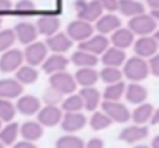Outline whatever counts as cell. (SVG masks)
I'll return each mask as SVG.
<instances>
[{"label": "cell", "instance_id": "obj_1", "mask_svg": "<svg viewBox=\"0 0 159 148\" xmlns=\"http://www.w3.org/2000/svg\"><path fill=\"white\" fill-rule=\"evenodd\" d=\"M124 75L131 81H142L147 78L149 69L148 64L141 57H133L124 65Z\"/></svg>", "mask_w": 159, "mask_h": 148}, {"label": "cell", "instance_id": "obj_2", "mask_svg": "<svg viewBox=\"0 0 159 148\" xmlns=\"http://www.w3.org/2000/svg\"><path fill=\"white\" fill-rule=\"evenodd\" d=\"M129 27L133 34L145 36L148 34H152L156 29L157 23L152 16L141 13L131 19L129 22Z\"/></svg>", "mask_w": 159, "mask_h": 148}, {"label": "cell", "instance_id": "obj_3", "mask_svg": "<svg viewBox=\"0 0 159 148\" xmlns=\"http://www.w3.org/2000/svg\"><path fill=\"white\" fill-rule=\"evenodd\" d=\"M75 8L77 11V16L86 22L96 21L102 13V7L98 0H92L91 2L79 0L75 3Z\"/></svg>", "mask_w": 159, "mask_h": 148}, {"label": "cell", "instance_id": "obj_4", "mask_svg": "<svg viewBox=\"0 0 159 148\" xmlns=\"http://www.w3.org/2000/svg\"><path fill=\"white\" fill-rule=\"evenodd\" d=\"M104 112L110 118L112 121H116L118 123H124L129 121L131 114L124 105L117 102V100H105L102 105Z\"/></svg>", "mask_w": 159, "mask_h": 148}, {"label": "cell", "instance_id": "obj_5", "mask_svg": "<svg viewBox=\"0 0 159 148\" xmlns=\"http://www.w3.org/2000/svg\"><path fill=\"white\" fill-rule=\"evenodd\" d=\"M50 85L55 89L64 95V94H71L76 89V82L72 75H70L69 73L64 72H57L52 73V75L50 78Z\"/></svg>", "mask_w": 159, "mask_h": 148}, {"label": "cell", "instance_id": "obj_6", "mask_svg": "<svg viewBox=\"0 0 159 148\" xmlns=\"http://www.w3.org/2000/svg\"><path fill=\"white\" fill-rule=\"evenodd\" d=\"M93 34V27L86 21H74L71 22L68 26V35L73 40L83 42V40L89 38Z\"/></svg>", "mask_w": 159, "mask_h": 148}, {"label": "cell", "instance_id": "obj_7", "mask_svg": "<svg viewBox=\"0 0 159 148\" xmlns=\"http://www.w3.org/2000/svg\"><path fill=\"white\" fill-rule=\"evenodd\" d=\"M47 56V47L43 43H34L26 47L23 57L25 58L26 62L32 66L38 65L45 60Z\"/></svg>", "mask_w": 159, "mask_h": 148}, {"label": "cell", "instance_id": "obj_8", "mask_svg": "<svg viewBox=\"0 0 159 148\" xmlns=\"http://www.w3.org/2000/svg\"><path fill=\"white\" fill-rule=\"evenodd\" d=\"M23 58V53L18 49L7 51L0 58V71L8 73L16 70L22 64Z\"/></svg>", "mask_w": 159, "mask_h": 148}, {"label": "cell", "instance_id": "obj_9", "mask_svg": "<svg viewBox=\"0 0 159 148\" xmlns=\"http://www.w3.org/2000/svg\"><path fill=\"white\" fill-rule=\"evenodd\" d=\"M108 45L109 40L105 36L97 35L94 36L91 39L87 38V39L81 42L79 47L81 50L87 51V52H91L93 55H99V53H102L108 48Z\"/></svg>", "mask_w": 159, "mask_h": 148}, {"label": "cell", "instance_id": "obj_10", "mask_svg": "<svg viewBox=\"0 0 159 148\" xmlns=\"http://www.w3.org/2000/svg\"><path fill=\"white\" fill-rule=\"evenodd\" d=\"M62 112L56 106H47L38 113V121L45 126H55L60 122Z\"/></svg>", "mask_w": 159, "mask_h": 148}, {"label": "cell", "instance_id": "obj_11", "mask_svg": "<svg viewBox=\"0 0 159 148\" xmlns=\"http://www.w3.org/2000/svg\"><path fill=\"white\" fill-rule=\"evenodd\" d=\"M158 49V44L157 40L154 37H142L135 43L134 50L137 56L141 58H146L154 56Z\"/></svg>", "mask_w": 159, "mask_h": 148}, {"label": "cell", "instance_id": "obj_12", "mask_svg": "<svg viewBox=\"0 0 159 148\" xmlns=\"http://www.w3.org/2000/svg\"><path fill=\"white\" fill-rule=\"evenodd\" d=\"M86 124V118L79 112H66L62 121V128L66 132L73 133L80 131Z\"/></svg>", "mask_w": 159, "mask_h": 148}, {"label": "cell", "instance_id": "obj_13", "mask_svg": "<svg viewBox=\"0 0 159 148\" xmlns=\"http://www.w3.org/2000/svg\"><path fill=\"white\" fill-rule=\"evenodd\" d=\"M60 21L57 16L47 14L43 16L37 21V29L40 34L46 36H51L59 29Z\"/></svg>", "mask_w": 159, "mask_h": 148}, {"label": "cell", "instance_id": "obj_14", "mask_svg": "<svg viewBox=\"0 0 159 148\" xmlns=\"http://www.w3.org/2000/svg\"><path fill=\"white\" fill-rule=\"evenodd\" d=\"M14 29H16V32H14L16 37H18V39L24 45L31 44L32 42L35 40L36 36H37V29L31 23H19V24H16Z\"/></svg>", "mask_w": 159, "mask_h": 148}, {"label": "cell", "instance_id": "obj_15", "mask_svg": "<svg viewBox=\"0 0 159 148\" xmlns=\"http://www.w3.org/2000/svg\"><path fill=\"white\" fill-rule=\"evenodd\" d=\"M22 91V85L18 81L10 78L0 81V98H16L21 95Z\"/></svg>", "mask_w": 159, "mask_h": 148}, {"label": "cell", "instance_id": "obj_16", "mask_svg": "<svg viewBox=\"0 0 159 148\" xmlns=\"http://www.w3.org/2000/svg\"><path fill=\"white\" fill-rule=\"evenodd\" d=\"M148 134V128L146 126H130L124 128L120 134V139L126 143H135L144 139Z\"/></svg>", "mask_w": 159, "mask_h": 148}, {"label": "cell", "instance_id": "obj_17", "mask_svg": "<svg viewBox=\"0 0 159 148\" xmlns=\"http://www.w3.org/2000/svg\"><path fill=\"white\" fill-rule=\"evenodd\" d=\"M72 46V40L64 34L60 33L57 35H51L47 39V47L55 52H64Z\"/></svg>", "mask_w": 159, "mask_h": 148}, {"label": "cell", "instance_id": "obj_18", "mask_svg": "<svg viewBox=\"0 0 159 148\" xmlns=\"http://www.w3.org/2000/svg\"><path fill=\"white\" fill-rule=\"evenodd\" d=\"M18 110L20 111L22 114L25 115H32L35 114L40 108V102L34 96H23L22 98L18 100Z\"/></svg>", "mask_w": 159, "mask_h": 148}, {"label": "cell", "instance_id": "obj_19", "mask_svg": "<svg viewBox=\"0 0 159 148\" xmlns=\"http://www.w3.org/2000/svg\"><path fill=\"white\" fill-rule=\"evenodd\" d=\"M69 60L66 57L60 55L51 56L49 57L43 64V70L46 73L52 74V73L61 72L68 66Z\"/></svg>", "mask_w": 159, "mask_h": 148}, {"label": "cell", "instance_id": "obj_20", "mask_svg": "<svg viewBox=\"0 0 159 148\" xmlns=\"http://www.w3.org/2000/svg\"><path fill=\"white\" fill-rule=\"evenodd\" d=\"M134 39L133 33L128 29H120L115 32L111 36V43L113 46L120 49H125L130 47Z\"/></svg>", "mask_w": 159, "mask_h": 148}, {"label": "cell", "instance_id": "obj_21", "mask_svg": "<svg viewBox=\"0 0 159 148\" xmlns=\"http://www.w3.org/2000/svg\"><path fill=\"white\" fill-rule=\"evenodd\" d=\"M106 52L102 56V63L106 66H120L125 60V53L120 48H109L106 49Z\"/></svg>", "mask_w": 159, "mask_h": 148}, {"label": "cell", "instance_id": "obj_22", "mask_svg": "<svg viewBox=\"0 0 159 148\" xmlns=\"http://www.w3.org/2000/svg\"><path fill=\"white\" fill-rule=\"evenodd\" d=\"M121 26V21L118 16L113 14H107L102 16L98 22L96 23V29L102 34H108L112 31H116L117 29Z\"/></svg>", "mask_w": 159, "mask_h": 148}, {"label": "cell", "instance_id": "obj_23", "mask_svg": "<svg viewBox=\"0 0 159 148\" xmlns=\"http://www.w3.org/2000/svg\"><path fill=\"white\" fill-rule=\"evenodd\" d=\"M75 80L80 85H82L84 87H89L97 82L98 73L95 70L91 69V66H83L81 70L76 72Z\"/></svg>", "mask_w": 159, "mask_h": 148}, {"label": "cell", "instance_id": "obj_24", "mask_svg": "<svg viewBox=\"0 0 159 148\" xmlns=\"http://www.w3.org/2000/svg\"><path fill=\"white\" fill-rule=\"evenodd\" d=\"M80 96L82 97L84 107L89 111H93L97 108L98 104H99V97H100V94L97 89L92 88L91 86L85 87L84 89L81 91Z\"/></svg>", "mask_w": 159, "mask_h": 148}, {"label": "cell", "instance_id": "obj_25", "mask_svg": "<svg viewBox=\"0 0 159 148\" xmlns=\"http://www.w3.org/2000/svg\"><path fill=\"white\" fill-rule=\"evenodd\" d=\"M118 9L125 16H135L145 11L144 6L134 0H120L118 1Z\"/></svg>", "mask_w": 159, "mask_h": 148}, {"label": "cell", "instance_id": "obj_26", "mask_svg": "<svg viewBox=\"0 0 159 148\" xmlns=\"http://www.w3.org/2000/svg\"><path fill=\"white\" fill-rule=\"evenodd\" d=\"M21 134L29 141H37L43 135V128L40 126V124L36 122H25L21 128Z\"/></svg>", "mask_w": 159, "mask_h": 148}, {"label": "cell", "instance_id": "obj_27", "mask_svg": "<svg viewBox=\"0 0 159 148\" xmlns=\"http://www.w3.org/2000/svg\"><path fill=\"white\" fill-rule=\"evenodd\" d=\"M72 61L75 65L77 66H94L97 64L98 59L95 55L91 52H87V51L81 50L75 51L72 56Z\"/></svg>", "mask_w": 159, "mask_h": 148}, {"label": "cell", "instance_id": "obj_28", "mask_svg": "<svg viewBox=\"0 0 159 148\" xmlns=\"http://www.w3.org/2000/svg\"><path fill=\"white\" fill-rule=\"evenodd\" d=\"M147 98V91L142 85L130 84L126 89V99L131 104H142Z\"/></svg>", "mask_w": 159, "mask_h": 148}, {"label": "cell", "instance_id": "obj_29", "mask_svg": "<svg viewBox=\"0 0 159 148\" xmlns=\"http://www.w3.org/2000/svg\"><path fill=\"white\" fill-rule=\"evenodd\" d=\"M125 85L122 82H116L111 83L108 87H106L104 92V98L105 100H119L121 96L123 95Z\"/></svg>", "mask_w": 159, "mask_h": 148}, {"label": "cell", "instance_id": "obj_30", "mask_svg": "<svg viewBox=\"0 0 159 148\" xmlns=\"http://www.w3.org/2000/svg\"><path fill=\"white\" fill-rule=\"evenodd\" d=\"M16 78L23 84H33L38 78V72L33 66H22L16 72Z\"/></svg>", "mask_w": 159, "mask_h": 148}, {"label": "cell", "instance_id": "obj_31", "mask_svg": "<svg viewBox=\"0 0 159 148\" xmlns=\"http://www.w3.org/2000/svg\"><path fill=\"white\" fill-rule=\"evenodd\" d=\"M152 106L149 104H144L136 108L133 112V121L137 124H143L150 119L152 114Z\"/></svg>", "mask_w": 159, "mask_h": 148}, {"label": "cell", "instance_id": "obj_32", "mask_svg": "<svg viewBox=\"0 0 159 148\" xmlns=\"http://www.w3.org/2000/svg\"><path fill=\"white\" fill-rule=\"evenodd\" d=\"M19 134V125L18 123H11L7 125L0 132V141L7 145L12 144L16 139Z\"/></svg>", "mask_w": 159, "mask_h": 148}, {"label": "cell", "instance_id": "obj_33", "mask_svg": "<svg viewBox=\"0 0 159 148\" xmlns=\"http://www.w3.org/2000/svg\"><path fill=\"white\" fill-rule=\"evenodd\" d=\"M100 78L107 84H111V83H116L121 81L122 73L117 69V66H106L102 69L100 72Z\"/></svg>", "mask_w": 159, "mask_h": 148}, {"label": "cell", "instance_id": "obj_34", "mask_svg": "<svg viewBox=\"0 0 159 148\" xmlns=\"http://www.w3.org/2000/svg\"><path fill=\"white\" fill-rule=\"evenodd\" d=\"M111 122H112V120L107 114L102 113V112H96L95 114L92 117L91 126L93 130L100 131V130H104V128H108V126H110Z\"/></svg>", "mask_w": 159, "mask_h": 148}, {"label": "cell", "instance_id": "obj_35", "mask_svg": "<svg viewBox=\"0 0 159 148\" xmlns=\"http://www.w3.org/2000/svg\"><path fill=\"white\" fill-rule=\"evenodd\" d=\"M84 143L80 137L72 136V135H66L58 139L57 147L58 148H82Z\"/></svg>", "mask_w": 159, "mask_h": 148}, {"label": "cell", "instance_id": "obj_36", "mask_svg": "<svg viewBox=\"0 0 159 148\" xmlns=\"http://www.w3.org/2000/svg\"><path fill=\"white\" fill-rule=\"evenodd\" d=\"M84 107L83 104V99L80 95H72L69 98H66V100L62 105V108L66 112H77Z\"/></svg>", "mask_w": 159, "mask_h": 148}, {"label": "cell", "instance_id": "obj_37", "mask_svg": "<svg viewBox=\"0 0 159 148\" xmlns=\"http://www.w3.org/2000/svg\"><path fill=\"white\" fill-rule=\"evenodd\" d=\"M16 115V108L10 101L6 99H0V120L10 122Z\"/></svg>", "mask_w": 159, "mask_h": 148}, {"label": "cell", "instance_id": "obj_38", "mask_svg": "<svg viewBox=\"0 0 159 148\" xmlns=\"http://www.w3.org/2000/svg\"><path fill=\"white\" fill-rule=\"evenodd\" d=\"M16 40V34L11 29H5L0 32V52L7 50L9 47L13 45Z\"/></svg>", "mask_w": 159, "mask_h": 148}, {"label": "cell", "instance_id": "obj_39", "mask_svg": "<svg viewBox=\"0 0 159 148\" xmlns=\"http://www.w3.org/2000/svg\"><path fill=\"white\" fill-rule=\"evenodd\" d=\"M61 98L62 94L60 92H58L57 89L53 88V87H50L44 95L45 102L47 105H49V106H56L58 102L61 101Z\"/></svg>", "mask_w": 159, "mask_h": 148}, {"label": "cell", "instance_id": "obj_40", "mask_svg": "<svg viewBox=\"0 0 159 148\" xmlns=\"http://www.w3.org/2000/svg\"><path fill=\"white\" fill-rule=\"evenodd\" d=\"M35 6L32 1L30 0H21L16 3V10L19 12L20 14H30V13H33L35 11Z\"/></svg>", "mask_w": 159, "mask_h": 148}, {"label": "cell", "instance_id": "obj_41", "mask_svg": "<svg viewBox=\"0 0 159 148\" xmlns=\"http://www.w3.org/2000/svg\"><path fill=\"white\" fill-rule=\"evenodd\" d=\"M102 5V9H106L108 11H116L118 9V0H98Z\"/></svg>", "mask_w": 159, "mask_h": 148}, {"label": "cell", "instance_id": "obj_42", "mask_svg": "<svg viewBox=\"0 0 159 148\" xmlns=\"http://www.w3.org/2000/svg\"><path fill=\"white\" fill-rule=\"evenodd\" d=\"M149 64H150V65L148 66V69L150 70V72H152L155 76H158V74H159V59H158V56H154V57L150 59Z\"/></svg>", "mask_w": 159, "mask_h": 148}, {"label": "cell", "instance_id": "obj_43", "mask_svg": "<svg viewBox=\"0 0 159 148\" xmlns=\"http://www.w3.org/2000/svg\"><path fill=\"white\" fill-rule=\"evenodd\" d=\"M104 146V143L100 138H92L87 144V147L89 148H102Z\"/></svg>", "mask_w": 159, "mask_h": 148}, {"label": "cell", "instance_id": "obj_44", "mask_svg": "<svg viewBox=\"0 0 159 148\" xmlns=\"http://www.w3.org/2000/svg\"><path fill=\"white\" fill-rule=\"evenodd\" d=\"M11 8L12 5L10 0H0V11H9Z\"/></svg>", "mask_w": 159, "mask_h": 148}, {"label": "cell", "instance_id": "obj_45", "mask_svg": "<svg viewBox=\"0 0 159 148\" xmlns=\"http://www.w3.org/2000/svg\"><path fill=\"white\" fill-rule=\"evenodd\" d=\"M16 148H35V145H33V144L31 143V141H20L19 144H16Z\"/></svg>", "mask_w": 159, "mask_h": 148}, {"label": "cell", "instance_id": "obj_46", "mask_svg": "<svg viewBox=\"0 0 159 148\" xmlns=\"http://www.w3.org/2000/svg\"><path fill=\"white\" fill-rule=\"evenodd\" d=\"M158 120H159V112L158 111H156V112H152V117H150V123L152 124V125H156L157 123H158Z\"/></svg>", "mask_w": 159, "mask_h": 148}, {"label": "cell", "instance_id": "obj_47", "mask_svg": "<svg viewBox=\"0 0 159 148\" xmlns=\"http://www.w3.org/2000/svg\"><path fill=\"white\" fill-rule=\"evenodd\" d=\"M152 9H159V0H146Z\"/></svg>", "mask_w": 159, "mask_h": 148}, {"label": "cell", "instance_id": "obj_48", "mask_svg": "<svg viewBox=\"0 0 159 148\" xmlns=\"http://www.w3.org/2000/svg\"><path fill=\"white\" fill-rule=\"evenodd\" d=\"M152 147H159V137L157 136L156 138L154 139V141H152Z\"/></svg>", "mask_w": 159, "mask_h": 148}, {"label": "cell", "instance_id": "obj_49", "mask_svg": "<svg viewBox=\"0 0 159 148\" xmlns=\"http://www.w3.org/2000/svg\"><path fill=\"white\" fill-rule=\"evenodd\" d=\"M2 146H3V144H2V143H1V141H0V148L2 147Z\"/></svg>", "mask_w": 159, "mask_h": 148}, {"label": "cell", "instance_id": "obj_50", "mask_svg": "<svg viewBox=\"0 0 159 148\" xmlns=\"http://www.w3.org/2000/svg\"><path fill=\"white\" fill-rule=\"evenodd\" d=\"M0 128H1V120H0Z\"/></svg>", "mask_w": 159, "mask_h": 148}, {"label": "cell", "instance_id": "obj_51", "mask_svg": "<svg viewBox=\"0 0 159 148\" xmlns=\"http://www.w3.org/2000/svg\"><path fill=\"white\" fill-rule=\"evenodd\" d=\"M1 22H2V21H1V19H0V25H1Z\"/></svg>", "mask_w": 159, "mask_h": 148}]
</instances>
